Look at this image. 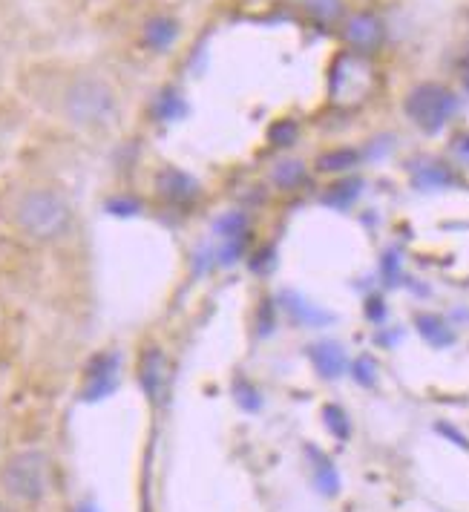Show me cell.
<instances>
[{"label": "cell", "mask_w": 469, "mask_h": 512, "mask_svg": "<svg viewBox=\"0 0 469 512\" xmlns=\"http://www.w3.org/2000/svg\"><path fill=\"white\" fill-rule=\"evenodd\" d=\"M15 225L32 242H55L70 231V202L52 187H32L15 202Z\"/></svg>", "instance_id": "6da1fadb"}, {"label": "cell", "mask_w": 469, "mask_h": 512, "mask_svg": "<svg viewBox=\"0 0 469 512\" xmlns=\"http://www.w3.org/2000/svg\"><path fill=\"white\" fill-rule=\"evenodd\" d=\"M64 113L75 127H104L116 118V95L98 78H78L64 93Z\"/></svg>", "instance_id": "7a4b0ae2"}, {"label": "cell", "mask_w": 469, "mask_h": 512, "mask_svg": "<svg viewBox=\"0 0 469 512\" xmlns=\"http://www.w3.org/2000/svg\"><path fill=\"white\" fill-rule=\"evenodd\" d=\"M0 487L15 501L35 504L47 495L49 489V461L38 449H24L12 455L0 469Z\"/></svg>", "instance_id": "3957f363"}, {"label": "cell", "mask_w": 469, "mask_h": 512, "mask_svg": "<svg viewBox=\"0 0 469 512\" xmlns=\"http://www.w3.org/2000/svg\"><path fill=\"white\" fill-rule=\"evenodd\" d=\"M403 110L421 127L423 133H438V130H444L446 121L455 116L458 98L441 84H421V87H415L409 93Z\"/></svg>", "instance_id": "277c9868"}, {"label": "cell", "mask_w": 469, "mask_h": 512, "mask_svg": "<svg viewBox=\"0 0 469 512\" xmlns=\"http://www.w3.org/2000/svg\"><path fill=\"white\" fill-rule=\"evenodd\" d=\"M369 67L354 58V55H343L337 64H334V75H331V95L334 101L337 98H346V95H354V98H363L366 90H369Z\"/></svg>", "instance_id": "5b68a950"}, {"label": "cell", "mask_w": 469, "mask_h": 512, "mask_svg": "<svg viewBox=\"0 0 469 512\" xmlns=\"http://www.w3.org/2000/svg\"><path fill=\"white\" fill-rule=\"evenodd\" d=\"M118 383V357L116 354H98L93 357L87 380H84V397L87 400H101L107 397Z\"/></svg>", "instance_id": "8992f818"}, {"label": "cell", "mask_w": 469, "mask_h": 512, "mask_svg": "<svg viewBox=\"0 0 469 512\" xmlns=\"http://www.w3.org/2000/svg\"><path fill=\"white\" fill-rule=\"evenodd\" d=\"M343 38L357 52H372L383 41V24L372 12H357V15L349 18V24L343 29Z\"/></svg>", "instance_id": "52a82bcc"}, {"label": "cell", "mask_w": 469, "mask_h": 512, "mask_svg": "<svg viewBox=\"0 0 469 512\" xmlns=\"http://www.w3.org/2000/svg\"><path fill=\"white\" fill-rule=\"evenodd\" d=\"M311 363H314V369L323 374L326 380H334V377H340V374L346 372V366H349V360H346V351L340 349L337 343H317V346H311Z\"/></svg>", "instance_id": "ba28073f"}, {"label": "cell", "mask_w": 469, "mask_h": 512, "mask_svg": "<svg viewBox=\"0 0 469 512\" xmlns=\"http://www.w3.org/2000/svg\"><path fill=\"white\" fill-rule=\"evenodd\" d=\"M159 190H162V196H167L170 202H190L199 193V185L190 179L188 173L167 167V170L159 173Z\"/></svg>", "instance_id": "9c48e42d"}, {"label": "cell", "mask_w": 469, "mask_h": 512, "mask_svg": "<svg viewBox=\"0 0 469 512\" xmlns=\"http://www.w3.org/2000/svg\"><path fill=\"white\" fill-rule=\"evenodd\" d=\"M418 331H421V337L429 343V346H435V349H446V346H452L455 343V331L446 326L441 317H435V314H418Z\"/></svg>", "instance_id": "30bf717a"}, {"label": "cell", "mask_w": 469, "mask_h": 512, "mask_svg": "<svg viewBox=\"0 0 469 512\" xmlns=\"http://www.w3.org/2000/svg\"><path fill=\"white\" fill-rule=\"evenodd\" d=\"M141 383H144V392L150 397L162 395V386H165V357H162V351H147L144 354Z\"/></svg>", "instance_id": "8fae6325"}, {"label": "cell", "mask_w": 469, "mask_h": 512, "mask_svg": "<svg viewBox=\"0 0 469 512\" xmlns=\"http://www.w3.org/2000/svg\"><path fill=\"white\" fill-rule=\"evenodd\" d=\"M176 35H179V24H176L173 18H153L150 24L144 26V41H147V47L159 49V52H165V49L176 41Z\"/></svg>", "instance_id": "7c38bea8"}, {"label": "cell", "mask_w": 469, "mask_h": 512, "mask_svg": "<svg viewBox=\"0 0 469 512\" xmlns=\"http://www.w3.org/2000/svg\"><path fill=\"white\" fill-rule=\"evenodd\" d=\"M308 455H311V461H314V484H317V489H320L323 495H337V489H340V475H337L334 464H331L323 452H317V449H308Z\"/></svg>", "instance_id": "4fadbf2b"}, {"label": "cell", "mask_w": 469, "mask_h": 512, "mask_svg": "<svg viewBox=\"0 0 469 512\" xmlns=\"http://www.w3.org/2000/svg\"><path fill=\"white\" fill-rule=\"evenodd\" d=\"M216 231H219V236H222L225 242H231V248L239 251V239H242V233H245V216H242V213H228L225 219H219Z\"/></svg>", "instance_id": "5bb4252c"}, {"label": "cell", "mask_w": 469, "mask_h": 512, "mask_svg": "<svg viewBox=\"0 0 469 512\" xmlns=\"http://www.w3.org/2000/svg\"><path fill=\"white\" fill-rule=\"evenodd\" d=\"M357 164V153L354 150H331L326 156H320V170L326 173H340V170H349Z\"/></svg>", "instance_id": "9a60e30c"}, {"label": "cell", "mask_w": 469, "mask_h": 512, "mask_svg": "<svg viewBox=\"0 0 469 512\" xmlns=\"http://www.w3.org/2000/svg\"><path fill=\"white\" fill-rule=\"evenodd\" d=\"M357 193H360V182H340V185H334L323 196V202L331 205V208H346Z\"/></svg>", "instance_id": "2e32d148"}, {"label": "cell", "mask_w": 469, "mask_h": 512, "mask_svg": "<svg viewBox=\"0 0 469 512\" xmlns=\"http://www.w3.org/2000/svg\"><path fill=\"white\" fill-rule=\"evenodd\" d=\"M323 420H326V426L331 429V435L334 438H340V441H346L349 438V418H346V412L340 409V406H326L323 409Z\"/></svg>", "instance_id": "e0dca14e"}, {"label": "cell", "mask_w": 469, "mask_h": 512, "mask_svg": "<svg viewBox=\"0 0 469 512\" xmlns=\"http://www.w3.org/2000/svg\"><path fill=\"white\" fill-rule=\"evenodd\" d=\"M305 179V167L300 162H282L274 170V182L280 187H294Z\"/></svg>", "instance_id": "ac0fdd59"}, {"label": "cell", "mask_w": 469, "mask_h": 512, "mask_svg": "<svg viewBox=\"0 0 469 512\" xmlns=\"http://www.w3.org/2000/svg\"><path fill=\"white\" fill-rule=\"evenodd\" d=\"M449 182H452V176L444 164H426L418 170V185L421 187H441L449 185Z\"/></svg>", "instance_id": "d6986e66"}, {"label": "cell", "mask_w": 469, "mask_h": 512, "mask_svg": "<svg viewBox=\"0 0 469 512\" xmlns=\"http://www.w3.org/2000/svg\"><path fill=\"white\" fill-rule=\"evenodd\" d=\"M288 308L303 320V323H326V320H331L329 314H323V311H317V308H311L308 303H303V300H297V297H291V303H288Z\"/></svg>", "instance_id": "ffe728a7"}, {"label": "cell", "mask_w": 469, "mask_h": 512, "mask_svg": "<svg viewBox=\"0 0 469 512\" xmlns=\"http://www.w3.org/2000/svg\"><path fill=\"white\" fill-rule=\"evenodd\" d=\"M297 139V124L291 121V118H285V121H277L274 127H271V141L274 144H280V147H288V144H294Z\"/></svg>", "instance_id": "44dd1931"}, {"label": "cell", "mask_w": 469, "mask_h": 512, "mask_svg": "<svg viewBox=\"0 0 469 512\" xmlns=\"http://www.w3.org/2000/svg\"><path fill=\"white\" fill-rule=\"evenodd\" d=\"M375 360L372 357H360L357 363H354V380L360 383V386H375L377 372H375Z\"/></svg>", "instance_id": "7402d4cb"}, {"label": "cell", "mask_w": 469, "mask_h": 512, "mask_svg": "<svg viewBox=\"0 0 469 512\" xmlns=\"http://www.w3.org/2000/svg\"><path fill=\"white\" fill-rule=\"evenodd\" d=\"M156 113L165 118V121H170V118H176L182 113V104H179V98L173 93H165L159 98V104H156Z\"/></svg>", "instance_id": "603a6c76"}, {"label": "cell", "mask_w": 469, "mask_h": 512, "mask_svg": "<svg viewBox=\"0 0 469 512\" xmlns=\"http://www.w3.org/2000/svg\"><path fill=\"white\" fill-rule=\"evenodd\" d=\"M311 9L323 18H334L340 12V3L337 0H311Z\"/></svg>", "instance_id": "cb8c5ba5"}, {"label": "cell", "mask_w": 469, "mask_h": 512, "mask_svg": "<svg viewBox=\"0 0 469 512\" xmlns=\"http://www.w3.org/2000/svg\"><path fill=\"white\" fill-rule=\"evenodd\" d=\"M441 432H446V435H449V438H452V441L455 443H461V446H464V449H469V443L464 441V435H458V432H455V429H449V426H441Z\"/></svg>", "instance_id": "d4e9b609"}, {"label": "cell", "mask_w": 469, "mask_h": 512, "mask_svg": "<svg viewBox=\"0 0 469 512\" xmlns=\"http://www.w3.org/2000/svg\"><path fill=\"white\" fill-rule=\"evenodd\" d=\"M366 311H369L372 317H380V314H383V308H380V300H372V305H369Z\"/></svg>", "instance_id": "484cf974"}, {"label": "cell", "mask_w": 469, "mask_h": 512, "mask_svg": "<svg viewBox=\"0 0 469 512\" xmlns=\"http://www.w3.org/2000/svg\"><path fill=\"white\" fill-rule=\"evenodd\" d=\"M464 87H467V90H469V70H467V75H464Z\"/></svg>", "instance_id": "4316f807"}, {"label": "cell", "mask_w": 469, "mask_h": 512, "mask_svg": "<svg viewBox=\"0 0 469 512\" xmlns=\"http://www.w3.org/2000/svg\"><path fill=\"white\" fill-rule=\"evenodd\" d=\"M81 512H95L93 507H81Z\"/></svg>", "instance_id": "83f0119b"}, {"label": "cell", "mask_w": 469, "mask_h": 512, "mask_svg": "<svg viewBox=\"0 0 469 512\" xmlns=\"http://www.w3.org/2000/svg\"><path fill=\"white\" fill-rule=\"evenodd\" d=\"M0 512H9V510H6V507H3V504H0Z\"/></svg>", "instance_id": "f1b7e54d"}]
</instances>
